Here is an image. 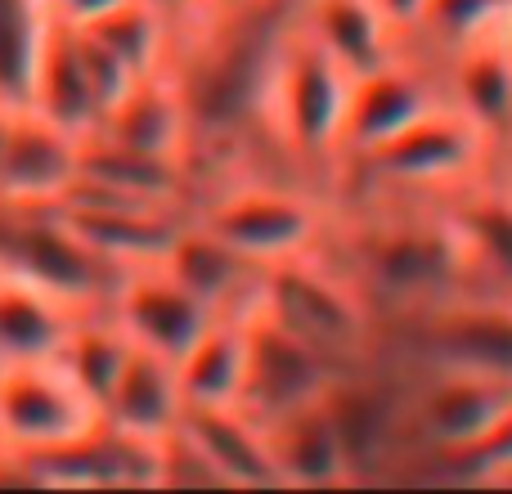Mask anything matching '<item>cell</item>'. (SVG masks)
Instances as JSON below:
<instances>
[{
  "label": "cell",
  "mask_w": 512,
  "mask_h": 494,
  "mask_svg": "<svg viewBox=\"0 0 512 494\" xmlns=\"http://www.w3.org/2000/svg\"><path fill=\"white\" fill-rule=\"evenodd\" d=\"M194 216L212 234H221L234 252L256 265H279L310 256L328 243L333 216L310 189L279 185V180H225L203 194Z\"/></svg>",
  "instance_id": "cell-5"
},
{
  "label": "cell",
  "mask_w": 512,
  "mask_h": 494,
  "mask_svg": "<svg viewBox=\"0 0 512 494\" xmlns=\"http://www.w3.org/2000/svg\"><path fill=\"white\" fill-rule=\"evenodd\" d=\"M32 113H41L45 122L63 126L68 135L86 140V135L99 131L104 122V108L95 99V86H90L86 68H81L77 54V36H72V23L54 18L50 36H45L41 63H36V81H32Z\"/></svg>",
  "instance_id": "cell-26"
},
{
  "label": "cell",
  "mask_w": 512,
  "mask_h": 494,
  "mask_svg": "<svg viewBox=\"0 0 512 494\" xmlns=\"http://www.w3.org/2000/svg\"><path fill=\"white\" fill-rule=\"evenodd\" d=\"M158 5L167 9V14H171V18H176V23H180V18H185V14H194V9H203L207 0H158Z\"/></svg>",
  "instance_id": "cell-36"
},
{
  "label": "cell",
  "mask_w": 512,
  "mask_h": 494,
  "mask_svg": "<svg viewBox=\"0 0 512 494\" xmlns=\"http://www.w3.org/2000/svg\"><path fill=\"white\" fill-rule=\"evenodd\" d=\"M499 144L450 104H436L373 153L337 167V180L378 203H441L495 176Z\"/></svg>",
  "instance_id": "cell-2"
},
{
  "label": "cell",
  "mask_w": 512,
  "mask_h": 494,
  "mask_svg": "<svg viewBox=\"0 0 512 494\" xmlns=\"http://www.w3.org/2000/svg\"><path fill=\"white\" fill-rule=\"evenodd\" d=\"M459 468L477 472L481 481H512V414L499 423V432L486 445H477L468 459H459Z\"/></svg>",
  "instance_id": "cell-33"
},
{
  "label": "cell",
  "mask_w": 512,
  "mask_h": 494,
  "mask_svg": "<svg viewBox=\"0 0 512 494\" xmlns=\"http://www.w3.org/2000/svg\"><path fill=\"white\" fill-rule=\"evenodd\" d=\"M81 27L95 32L131 68V77L162 72L171 63V50H176V18L158 0H122L108 14H99L95 23H81Z\"/></svg>",
  "instance_id": "cell-28"
},
{
  "label": "cell",
  "mask_w": 512,
  "mask_h": 494,
  "mask_svg": "<svg viewBox=\"0 0 512 494\" xmlns=\"http://www.w3.org/2000/svg\"><path fill=\"white\" fill-rule=\"evenodd\" d=\"M373 5H378V14L391 23V32H396L400 41H409L418 18H423V9H427V0H373Z\"/></svg>",
  "instance_id": "cell-34"
},
{
  "label": "cell",
  "mask_w": 512,
  "mask_h": 494,
  "mask_svg": "<svg viewBox=\"0 0 512 494\" xmlns=\"http://www.w3.org/2000/svg\"><path fill=\"white\" fill-rule=\"evenodd\" d=\"M81 310L27 274L0 265V364L54 360Z\"/></svg>",
  "instance_id": "cell-23"
},
{
  "label": "cell",
  "mask_w": 512,
  "mask_h": 494,
  "mask_svg": "<svg viewBox=\"0 0 512 494\" xmlns=\"http://www.w3.org/2000/svg\"><path fill=\"white\" fill-rule=\"evenodd\" d=\"M50 27V0H0V108L32 104L36 63H41Z\"/></svg>",
  "instance_id": "cell-30"
},
{
  "label": "cell",
  "mask_w": 512,
  "mask_h": 494,
  "mask_svg": "<svg viewBox=\"0 0 512 494\" xmlns=\"http://www.w3.org/2000/svg\"><path fill=\"white\" fill-rule=\"evenodd\" d=\"M54 212L68 221V230L81 243L95 247L117 270L162 265L185 216H194V212H167V207H104V212H63V207H54Z\"/></svg>",
  "instance_id": "cell-24"
},
{
  "label": "cell",
  "mask_w": 512,
  "mask_h": 494,
  "mask_svg": "<svg viewBox=\"0 0 512 494\" xmlns=\"http://www.w3.org/2000/svg\"><path fill=\"white\" fill-rule=\"evenodd\" d=\"M342 373L346 364L328 360L324 351L292 337L288 328L265 319L261 310H248V378H243L239 405L248 409L256 423H274V418L292 414V409L324 400L328 387Z\"/></svg>",
  "instance_id": "cell-11"
},
{
  "label": "cell",
  "mask_w": 512,
  "mask_h": 494,
  "mask_svg": "<svg viewBox=\"0 0 512 494\" xmlns=\"http://www.w3.org/2000/svg\"><path fill=\"white\" fill-rule=\"evenodd\" d=\"M512 23V0H427L423 18H418L409 50L423 54L427 63L445 59V54L463 50V45L481 41L490 32H504Z\"/></svg>",
  "instance_id": "cell-31"
},
{
  "label": "cell",
  "mask_w": 512,
  "mask_h": 494,
  "mask_svg": "<svg viewBox=\"0 0 512 494\" xmlns=\"http://www.w3.org/2000/svg\"><path fill=\"white\" fill-rule=\"evenodd\" d=\"M72 36H77V54H81V68H86V77H90V86H95V99H99V108H113L117 99L131 90V68H126L122 59H117L113 50H108L104 41H99L95 32H86V27H72Z\"/></svg>",
  "instance_id": "cell-32"
},
{
  "label": "cell",
  "mask_w": 512,
  "mask_h": 494,
  "mask_svg": "<svg viewBox=\"0 0 512 494\" xmlns=\"http://www.w3.org/2000/svg\"><path fill=\"white\" fill-rule=\"evenodd\" d=\"M261 427H265V441H270L274 468H279V486L328 490V486H346L351 481V468H346L342 441H337V427L328 418L324 400L301 405Z\"/></svg>",
  "instance_id": "cell-25"
},
{
  "label": "cell",
  "mask_w": 512,
  "mask_h": 494,
  "mask_svg": "<svg viewBox=\"0 0 512 494\" xmlns=\"http://www.w3.org/2000/svg\"><path fill=\"white\" fill-rule=\"evenodd\" d=\"M512 27V23H508ZM508 27L490 32L463 50L436 59L441 95L450 108H459L468 122H477L499 149H512V50Z\"/></svg>",
  "instance_id": "cell-17"
},
{
  "label": "cell",
  "mask_w": 512,
  "mask_h": 494,
  "mask_svg": "<svg viewBox=\"0 0 512 494\" xmlns=\"http://www.w3.org/2000/svg\"><path fill=\"white\" fill-rule=\"evenodd\" d=\"M180 432L203 450L221 486L234 490H265L279 486V468H274L265 427L256 423L243 405H216V409H185Z\"/></svg>",
  "instance_id": "cell-20"
},
{
  "label": "cell",
  "mask_w": 512,
  "mask_h": 494,
  "mask_svg": "<svg viewBox=\"0 0 512 494\" xmlns=\"http://www.w3.org/2000/svg\"><path fill=\"white\" fill-rule=\"evenodd\" d=\"M324 409L337 427L351 481L378 477L387 463L400 459V445L409 441L405 391H396V382L382 378L378 360L360 364V369H346L328 387Z\"/></svg>",
  "instance_id": "cell-12"
},
{
  "label": "cell",
  "mask_w": 512,
  "mask_h": 494,
  "mask_svg": "<svg viewBox=\"0 0 512 494\" xmlns=\"http://www.w3.org/2000/svg\"><path fill=\"white\" fill-rule=\"evenodd\" d=\"M95 135H104V140H113V144H126V149L198 162L189 104H185V95H180V81L171 77V68L135 77L131 90L104 113ZM198 167H203V162H198Z\"/></svg>",
  "instance_id": "cell-19"
},
{
  "label": "cell",
  "mask_w": 512,
  "mask_h": 494,
  "mask_svg": "<svg viewBox=\"0 0 512 494\" xmlns=\"http://www.w3.org/2000/svg\"><path fill=\"white\" fill-rule=\"evenodd\" d=\"M0 265L27 274L77 310H108L126 274L81 243L54 207H0Z\"/></svg>",
  "instance_id": "cell-7"
},
{
  "label": "cell",
  "mask_w": 512,
  "mask_h": 494,
  "mask_svg": "<svg viewBox=\"0 0 512 494\" xmlns=\"http://www.w3.org/2000/svg\"><path fill=\"white\" fill-rule=\"evenodd\" d=\"M131 351H135V342L126 337V328L117 324L108 310H81L77 324L68 328V342H63V351L54 355V360H59L63 369H68V378L104 409L108 391H113V382L122 378Z\"/></svg>",
  "instance_id": "cell-29"
},
{
  "label": "cell",
  "mask_w": 512,
  "mask_h": 494,
  "mask_svg": "<svg viewBox=\"0 0 512 494\" xmlns=\"http://www.w3.org/2000/svg\"><path fill=\"white\" fill-rule=\"evenodd\" d=\"M508 50H512V27H508Z\"/></svg>",
  "instance_id": "cell-37"
},
{
  "label": "cell",
  "mask_w": 512,
  "mask_h": 494,
  "mask_svg": "<svg viewBox=\"0 0 512 494\" xmlns=\"http://www.w3.org/2000/svg\"><path fill=\"white\" fill-rule=\"evenodd\" d=\"M108 315L126 328L135 346L180 360L212 328L216 310L198 301L185 283L171 279L162 265H140V270L122 274L113 301H108Z\"/></svg>",
  "instance_id": "cell-13"
},
{
  "label": "cell",
  "mask_w": 512,
  "mask_h": 494,
  "mask_svg": "<svg viewBox=\"0 0 512 494\" xmlns=\"http://www.w3.org/2000/svg\"><path fill=\"white\" fill-rule=\"evenodd\" d=\"M508 414L512 378L450 369V364H414V382L405 391L409 445H423L436 459L459 463L477 445H486Z\"/></svg>",
  "instance_id": "cell-6"
},
{
  "label": "cell",
  "mask_w": 512,
  "mask_h": 494,
  "mask_svg": "<svg viewBox=\"0 0 512 494\" xmlns=\"http://www.w3.org/2000/svg\"><path fill=\"white\" fill-rule=\"evenodd\" d=\"M81 167V140L45 122L32 108H14L0 140V207H54Z\"/></svg>",
  "instance_id": "cell-15"
},
{
  "label": "cell",
  "mask_w": 512,
  "mask_h": 494,
  "mask_svg": "<svg viewBox=\"0 0 512 494\" xmlns=\"http://www.w3.org/2000/svg\"><path fill=\"white\" fill-rule=\"evenodd\" d=\"M189 409L239 405L248 378V315H216L212 328L176 360Z\"/></svg>",
  "instance_id": "cell-27"
},
{
  "label": "cell",
  "mask_w": 512,
  "mask_h": 494,
  "mask_svg": "<svg viewBox=\"0 0 512 494\" xmlns=\"http://www.w3.org/2000/svg\"><path fill=\"white\" fill-rule=\"evenodd\" d=\"M185 409L189 405L185 391H180L176 360L135 346L122 378L113 382V391L104 400V423L122 427V432L140 436V441H162V436H171L180 427Z\"/></svg>",
  "instance_id": "cell-21"
},
{
  "label": "cell",
  "mask_w": 512,
  "mask_h": 494,
  "mask_svg": "<svg viewBox=\"0 0 512 494\" xmlns=\"http://www.w3.org/2000/svg\"><path fill=\"white\" fill-rule=\"evenodd\" d=\"M162 270L176 283H185L198 301H207L216 315H248L256 297H261V279H265V265L234 252L198 216H185L171 252L162 256Z\"/></svg>",
  "instance_id": "cell-18"
},
{
  "label": "cell",
  "mask_w": 512,
  "mask_h": 494,
  "mask_svg": "<svg viewBox=\"0 0 512 494\" xmlns=\"http://www.w3.org/2000/svg\"><path fill=\"white\" fill-rule=\"evenodd\" d=\"M405 328L414 364H450L512 378V301L490 292H459L414 315L387 319Z\"/></svg>",
  "instance_id": "cell-9"
},
{
  "label": "cell",
  "mask_w": 512,
  "mask_h": 494,
  "mask_svg": "<svg viewBox=\"0 0 512 494\" xmlns=\"http://www.w3.org/2000/svg\"><path fill=\"white\" fill-rule=\"evenodd\" d=\"M324 252L351 274L382 319L414 315L445 297L472 292L463 252L436 203H414V212L364 216L342 230L337 247L324 243Z\"/></svg>",
  "instance_id": "cell-1"
},
{
  "label": "cell",
  "mask_w": 512,
  "mask_h": 494,
  "mask_svg": "<svg viewBox=\"0 0 512 494\" xmlns=\"http://www.w3.org/2000/svg\"><path fill=\"white\" fill-rule=\"evenodd\" d=\"M99 423L104 409L68 378L59 360L0 364V450H59L95 432Z\"/></svg>",
  "instance_id": "cell-8"
},
{
  "label": "cell",
  "mask_w": 512,
  "mask_h": 494,
  "mask_svg": "<svg viewBox=\"0 0 512 494\" xmlns=\"http://www.w3.org/2000/svg\"><path fill=\"white\" fill-rule=\"evenodd\" d=\"M113 5H122V0H50L54 18H63V23H72V27L95 23V18L108 14Z\"/></svg>",
  "instance_id": "cell-35"
},
{
  "label": "cell",
  "mask_w": 512,
  "mask_h": 494,
  "mask_svg": "<svg viewBox=\"0 0 512 494\" xmlns=\"http://www.w3.org/2000/svg\"><path fill=\"white\" fill-rule=\"evenodd\" d=\"M351 72L292 27L265 90L261 135L301 171H337V140L351 99Z\"/></svg>",
  "instance_id": "cell-4"
},
{
  "label": "cell",
  "mask_w": 512,
  "mask_h": 494,
  "mask_svg": "<svg viewBox=\"0 0 512 494\" xmlns=\"http://www.w3.org/2000/svg\"><path fill=\"white\" fill-rule=\"evenodd\" d=\"M297 27L319 50L333 54L351 77H364L405 50V41L391 32L373 0H301Z\"/></svg>",
  "instance_id": "cell-22"
},
{
  "label": "cell",
  "mask_w": 512,
  "mask_h": 494,
  "mask_svg": "<svg viewBox=\"0 0 512 494\" xmlns=\"http://www.w3.org/2000/svg\"><path fill=\"white\" fill-rule=\"evenodd\" d=\"M265 319L288 328L306 346L324 351L328 360L373 364L387 342V319L373 310V301L355 288V279L319 247L297 261H279L265 270L256 306Z\"/></svg>",
  "instance_id": "cell-3"
},
{
  "label": "cell",
  "mask_w": 512,
  "mask_h": 494,
  "mask_svg": "<svg viewBox=\"0 0 512 494\" xmlns=\"http://www.w3.org/2000/svg\"><path fill=\"white\" fill-rule=\"evenodd\" d=\"M436 212L445 216L454 243H459L472 292L512 301V180L486 176L441 198Z\"/></svg>",
  "instance_id": "cell-16"
},
{
  "label": "cell",
  "mask_w": 512,
  "mask_h": 494,
  "mask_svg": "<svg viewBox=\"0 0 512 494\" xmlns=\"http://www.w3.org/2000/svg\"><path fill=\"white\" fill-rule=\"evenodd\" d=\"M436 104H445L441 95V77L436 68L405 50L391 63L364 72L351 81V99H346V117H342V140H337V167L373 153L378 144H387L391 135H400L409 122H418L423 113H432Z\"/></svg>",
  "instance_id": "cell-10"
},
{
  "label": "cell",
  "mask_w": 512,
  "mask_h": 494,
  "mask_svg": "<svg viewBox=\"0 0 512 494\" xmlns=\"http://www.w3.org/2000/svg\"><path fill=\"white\" fill-rule=\"evenodd\" d=\"M32 486L59 490H122V486H158V441L99 423L81 441L41 454H18Z\"/></svg>",
  "instance_id": "cell-14"
}]
</instances>
